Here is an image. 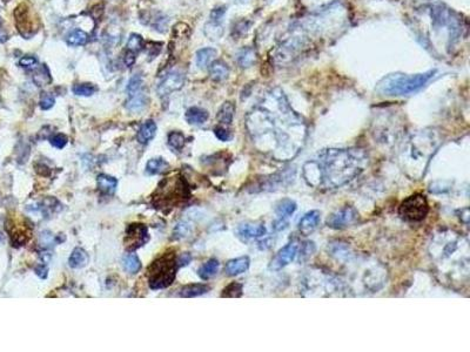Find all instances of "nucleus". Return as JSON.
<instances>
[{
  "instance_id": "1",
  "label": "nucleus",
  "mask_w": 470,
  "mask_h": 352,
  "mask_svg": "<svg viewBox=\"0 0 470 352\" xmlns=\"http://www.w3.org/2000/svg\"><path fill=\"white\" fill-rule=\"evenodd\" d=\"M248 129L261 152L275 159L293 158L302 147L306 126L288 102L283 92L275 88L248 116Z\"/></svg>"
},
{
  "instance_id": "2",
  "label": "nucleus",
  "mask_w": 470,
  "mask_h": 352,
  "mask_svg": "<svg viewBox=\"0 0 470 352\" xmlns=\"http://www.w3.org/2000/svg\"><path fill=\"white\" fill-rule=\"evenodd\" d=\"M367 164L368 156L362 149H323L303 164L302 175L308 186L332 190L357 178Z\"/></svg>"
},
{
  "instance_id": "3",
  "label": "nucleus",
  "mask_w": 470,
  "mask_h": 352,
  "mask_svg": "<svg viewBox=\"0 0 470 352\" xmlns=\"http://www.w3.org/2000/svg\"><path fill=\"white\" fill-rule=\"evenodd\" d=\"M468 240L453 230H442L437 232L431 240L430 256L434 262L440 267V271L448 264L454 263V268L458 267L464 274H469V268L460 266L458 262L469 263L468 252L461 254V251L469 250Z\"/></svg>"
},
{
  "instance_id": "4",
  "label": "nucleus",
  "mask_w": 470,
  "mask_h": 352,
  "mask_svg": "<svg viewBox=\"0 0 470 352\" xmlns=\"http://www.w3.org/2000/svg\"><path fill=\"white\" fill-rule=\"evenodd\" d=\"M438 141L433 133L422 132L411 136L402 151L401 161L415 179L425 175L431 156L436 152Z\"/></svg>"
},
{
  "instance_id": "5",
  "label": "nucleus",
  "mask_w": 470,
  "mask_h": 352,
  "mask_svg": "<svg viewBox=\"0 0 470 352\" xmlns=\"http://www.w3.org/2000/svg\"><path fill=\"white\" fill-rule=\"evenodd\" d=\"M436 71H428L419 74L393 73L381 80L376 85V92L386 97H404L414 94L425 87Z\"/></svg>"
},
{
  "instance_id": "6",
  "label": "nucleus",
  "mask_w": 470,
  "mask_h": 352,
  "mask_svg": "<svg viewBox=\"0 0 470 352\" xmlns=\"http://www.w3.org/2000/svg\"><path fill=\"white\" fill-rule=\"evenodd\" d=\"M178 262L174 252H167L148 268V284L153 290L168 288L176 276Z\"/></svg>"
},
{
  "instance_id": "7",
  "label": "nucleus",
  "mask_w": 470,
  "mask_h": 352,
  "mask_svg": "<svg viewBox=\"0 0 470 352\" xmlns=\"http://www.w3.org/2000/svg\"><path fill=\"white\" fill-rule=\"evenodd\" d=\"M188 196H190V189L184 178H171L161 183L154 200L155 204L176 206L179 202L188 198Z\"/></svg>"
},
{
  "instance_id": "8",
  "label": "nucleus",
  "mask_w": 470,
  "mask_h": 352,
  "mask_svg": "<svg viewBox=\"0 0 470 352\" xmlns=\"http://www.w3.org/2000/svg\"><path fill=\"white\" fill-rule=\"evenodd\" d=\"M429 203L423 194L410 195L401 202L399 207V215L407 222H421L428 215Z\"/></svg>"
},
{
  "instance_id": "9",
  "label": "nucleus",
  "mask_w": 470,
  "mask_h": 352,
  "mask_svg": "<svg viewBox=\"0 0 470 352\" xmlns=\"http://www.w3.org/2000/svg\"><path fill=\"white\" fill-rule=\"evenodd\" d=\"M359 219V214L353 207H344V208L336 210L327 219V225L335 230L348 228L353 225Z\"/></svg>"
},
{
  "instance_id": "10",
  "label": "nucleus",
  "mask_w": 470,
  "mask_h": 352,
  "mask_svg": "<svg viewBox=\"0 0 470 352\" xmlns=\"http://www.w3.org/2000/svg\"><path fill=\"white\" fill-rule=\"evenodd\" d=\"M148 229L145 224L133 223L126 229L125 247L128 251H134L148 242Z\"/></svg>"
},
{
  "instance_id": "11",
  "label": "nucleus",
  "mask_w": 470,
  "mask_h": 352,
  "mask_svg": "<svg viewBox=\"0 0 470 352\" xmlns=\"http://www.w3.org/2000/svg\"><path fill=\"white\" fill-rule=\"evenodd\" d=\"M15 24H17L18 31L22 37L30 38L37 32V25L34 22V18L30 12L29 6L26 4H20L14 11Z\"/></svg>"
},
{
  "instance_id": "12",
  "label": "nucleus",
  "mask_w": 470,
  "mask_h": 352,
  "mask_svg": "<svg viewBox=\"0 0 470 352\" xmlns=\"http://www.w3.org/2000/svg\"><path fill=\"white\" fill-rule=\"evenodd\" d=\"M298 250L299 246L295 242L288 243L282 249L277 251L276 255L272 258L271 263H269V269L273 271H279L282 268L287 267L288 264L294 261L296 255H298Z\"/></svg>"
},
{
  "instance_id": "13",
  "label": "nucleus",
  "mask_w": 470,
  "mask_h": 352,
  "mask_svg": "<svg viewBox=\"0 0 470 352\" xmlns=\"http://www.w3.org/2000/svg\"><path fill=\"white\" fill-rule=\"evenodd\" d=\"M296 203L291 198H283L275 206L276 221L274 222L275 230H282L287 227L288 219L295 213Z\"/></svg>"
},
{
  "instance_id": "14",
  "label": "nucleus",
  "mask_w": 470,
  "mask_h": 352,
  "mask_svg": "<svg viewBox=\"0 0 470 352\" xmlns=\"http://www.w3.org/2000/svg\"><path fill=\"white\" fill-rule=\"evenodd\" d=\"M184 75L179 73V72H171L168 73L163 81L160 82V85L158 86V93L161 97H166L173 92L180 90L184 86Z\"/></svg>"
},
{
  "instance_id": "15",
  "label": "nucleus",
  "mask_w": 470,
  "mask_h": 352,
  "mask_svg": "<svg viewBox=\"0 0 470 352\" xmlns=\"http://www.w3.org/2000/svg\"><path fill=\"white\" fill-rule=\"evenodd\" d=\"M321 220V214L319 210H310L307 214H304L303 217L299 222V230L302 235L308 236L318 228Z\"/></svg>"
},
{
  "instance_id": "16",
  "label": "nucleus",
  "mask_w": 470,
  "mask_h": 352,
  "mask_svg": "<svg viewBox=\"0 0 470 352\" xmlns=\"http://www.w3.org/2000/svg\"><path fill=\"white\" fill-rule=\"evenodd\" d=\"M267 229L265 225L261 224H241L238 228V235L244 240H253V239H260L266 235Z\"/></svg>"
},
{
  "instance_id": "17",
  "label": "nucleus",
  "mask_w": 470,
  "mask_h": 352,
  "mask_svg": "<svg viewBox=\"0 0 470 352\" xmlns=\"http://www.w3.org/2000/svg\"><path fill=\"white\" fill-rule=\"evenodd\" d=\"M249 264L250 259L247 256H242V257L230 259V261L226 264L225 273L227 274V276H238V275L244 274L248 270Z\"/></svg>"
},
{
  "instance_id": "18",
  "label": "nucleus",
  "mask_w": 470,
  "mask_h": 352,
  "mask_svg": "<svg viewBox=\"0 0 470 352\" xmlns=\"http://www.w3.org/2000/svg\"><path fill=\"white\" fill-rule=\"evenodd\" d=\"M185 118L190 125H202L208 120L210 114L206 109L200 108V107H191L185 114Z\"/></svg>"
},
{
  "instance_id": "19",
  "label": "nucleus",
  "mask_w": 470,
  "mask_h": 352,
  "mask_svg": "<svg viewBox=\"0 0 470 352\" xmlns=\"http://www.w3.org/2000/svg\"><path fill=\"white\" fill-rule=\"evenodd\" d=\"M156 134V125L153 120H147L144 122V125L141 126L139 129L137 139L141 144H145L151 141Z\"/></svg>"
},
{
  "instance_id": "20",
  "label": "nucleus",
  "mask_w": 470,
  "mask_h": 352,
  "mask_svg": "<svg viewBox=\"0 0 470 352\" xmlns=\"http://www.w3.org/2000/svg\"><path fill=\"white\" fill-rule=\"evenodd\" d=\"M210 74L214 81H223V80L228 78L229 68L227 66V64L221 60L213 61L210 66Z\"/></svg>"
},
{
  "instance_id": "21",
  "label": "nucleus",
  "mask_w": 470,
  "mask_h": 352,
  "mask_svg": "<svg viewBox=\"0 0 470 352\" xmlns=\"http://www.w3.org/2000/svg\"><path fill=\"white\" fill-rule=\"evenodd\" d=\"M128 97L129 99H128V101H127L126 107L130 110V112L139 113L146 107L147 99H146V94L144 93V91L142 90L137 92V93L128 95Z\"/></svg>"
},
{
  "instance_id": "22",
  "label": "nucleus",
  "mask_w": 470,
  "mask_h": 352,
  "mask_svg": "<svg viewBox=\"0 0 470 352\" xmlns=\"http://www.w3.org/2000/svg\"><path fill=\"white\" fill-rule=\"evenodd\" d=\"M88 262H90V256L83 248H75L68 259L69 267L74 268V269H82V268L87 266Z\"/></svg>"
},
{
  "instance_id": "23",
  "label": "nucleus",
  "mask_w": 470,
  "mask_h": 352,
  "mask_svg": "<svg viewBox=\"0 0 470 352\" xmlns=\"http://www.w3.org/2000/svg\"><path fill=\"white\" fill-rule=\"evenodd\" d=\"M97 183L99 190L107 195L114 194V191L118 187V180L113 178V176L106 174H100L97 179Z\"/></svg>"
},
{
  "instance_id": "24",
  "label": "nucleus",
  "mask_w": 470,
  "mask_h": 352,
  "mask_svg": "<svg viewBox=\"0 0 470 352\" xmlns=\"http://www.w3.org/2000/svg\"><path fill=\"white\" fill-rule=\"evenodd\" d=\"M219 267H220V263H219L218 259L211 258L210 261L203 263L202 266L199 268L198 275L200 276V278L203 279V281H207V279H210L217 275Z\"/></svg>"
},
{
  "instance_id": "25",
  "label": "nucleus",
  "mask_w": 470,
  "mask_h": 352,
  "mask_svg": "<svg viewBox=\"0 0 470 352\" xmlns=\"http://www.w3.org/2000/svg\"><path fill=\"white\" fill-rule=\"evenodd\" d=\"M217 56V51L214 48H202L196 53V65L200 68H207L211 66V64L213 63V60Z\"/></svg>"
},
{
  "instance_id": "26",
  "label": "nucleus",
  "mask_w": 470,
  "mask_h": 352,
  "mask_svg": "<svg viewBox=\"0 0 470 352\" xmlns=\"http://www.w3.org/2000/svg\"><path fill=\"white\" fill-rule=\"evenodd\" d=\"M234 113H235V106L233 105V102L226 101L220 107V109H219V113H218L219 122L222 125H230L233 122Z\"/></svg>"
},
{
  "instance_id": "27",
  "label": "nucleus",
  "mask_w": 470,
  "mask_h": 352,
  "mask_svg": "<svg viewBox=\"0 0 470 352\" xmlns=\"http://www.w3.org/2000/svg\"><path fill=\"white\" fill-rule=\"evenodd\" d=\"M211 290V288L206 284H190L184 286L182 290L180 291V296L181 297H186V298H192V297H198L201 296V295L208 292Z\"/></svg>"
},
{
  "instance_id": "28",
  "label": "nucleus",
  "mask_w": 470,
  "mask_h": 352,
  "mask_svg": "<svg viewBox=\"0 0 470 352\" xmlns=\"http://www.w3.org/2000/svg\"><path fill=\"white\" fill-rule=\"evenodd\" d=\"M122 267H124V269L127 273L133 275L140 271L141 262L136 254L129 252V254H126L124 256V258H122Z\"/></svg>"
},
{
  "instance_id": "29",
  "label": "nucleus",
  "mask_w": 470,
  "mask_h": 352,
  "mask_svg": "<svg viewBox=\"0 0 470 352\" xmlns=\"http://www.w3.org/2000/svg\"><path fill=\"white\" fill-rule=\"evenodd\" d=\"M255 60H256V54L253 48H249V47L242 48L238 54V63L242 68H248L250 66H253V64L255 63Z\"/></svg>"
},
{
  "instance_id": "30",
  "label": "nucleus",
  "mask_w": 470,
  "mask_h": 352,
  "mask_svg": "<svg viewBox=\"0 0 470 352\" xmlns=\"http://www.w3.org/2000/svg\"><path fill=\"white\" fill-rule=\"evenodd\" d=\"M168 168H169V163L163 158L151 159L147 162V164H146V171L152 175L164 173V171H166Z\"/></svg>"
},
{
  "instance_id": "31",
  "label": "nucleus",
  "mask_w": 470,
  "mask_h": 352,
  "mask_svg": "<svg viewBox=\"0 0 470 352\" xmlns=\"http://www.w3.org/2000/svg\"><path fill=\"white\" fill-rule=\"evenodd\" d=\"M88 34L82 30H74L68 34L66 41L69 46H83L87 43Z\"/></svg>"
},
{
  "instance_id": "32",
  "label": "nucleus",
  "mask_w": 470,
  "mask_h": 352,
  "mask_svg": "<svg viewBox=\"0 0 470 352\" xmlns=\"http://www.w3.org/2000/svg\"><path fill=\"white\" fill-rule=\"evenodd\" d=\"M242 290H244V285L241 283L238 282H233L230 283L226 286L225 289L222 290L221 292V297H227V298H238L242 296Z\"/></svg>"
},
{
  "instance_id": "33",
  "label": "nucleus",
  "mask_w": 470,
  "mask_h": 352,
  "mask_svg": "<svg viewBox=\"0 0 470 352\" xmlns=\"http://www.w3.org/2000/svg\"><path fill=\"white\" fill-rule=\"evenodd\" d=\"M33 80L38 86H45L51 82V75H49L47 67L42 65L40 68H38L33 75Z\"/></svg>"
},
{
  "instance_id": "34",
  "label": "nucleus",
  "mask_w": 470,
  "mask_h": 352,
  "mask_svg": "<svg viewBox=\"0 0 470 352\" xmlns=\"http://www.w3.org/2000/svg\"><path fill=\"white\" fill-rule=\"evenodd\" d=\"M185 142H186V137L181 132H171L168 134V144L173 149L180 151L184 148Z\"/></svg>"
},
{
  "instance_id": "35",
  "label": "nucleus",
  "mask_w": 470,
  "mask_h": 352,
  "mask_svg": "<svg viewBox=\"0 0 470 352\" xmlns=\"http://www.w3.org/2000/svg\"><path fill=\"white\" fill-rule=\"evenodd\" d=\"M205 32H206L207 36L210 37V39H219V38H220L222 36V33H223V30L221 27L220 21L211 20L206 25Z\"/></svg>"
},
{
  "instance_id": "36",
  "label": "nucleus",
  "mask_w": 470,
  "mask_h": 352,
  "mask_svg": "<svg viewBox=\"0 0 470 352\" xmlns=\"http://www.w3.org/2000/svg\"><path fill=\"white\" fill-rule=\"evenodd\" d=\"M97 91L92 83H78L73 87V93L75 95H79V97H91Z\"/></svg>"
},
{
  "instance_id": "37",
  "label": "nucleus",
  "mask_w": 470,
  "mask_h": 352,
  "mask_svg": "<svg viewBox=\"0 0 470 352\" xmlns=\"http://www.w3.org/2000/svg\"><path fill=\"white\" fill-rule=\"evenodd\" d=\"M142 47H144V39H142L141 36H139V34L136 33L130 34L128 41H127V49L136 53L141 51Z\"/></svg>"
},
{
  "instance_id": "38",
  "label": "nucleus",
  "mask_w": 470,
  "mask_h": 352,
  "mask_svg": "<svg viewBox=\"0 0 470 352\" xmlns=\"http://www.w3.org/2000/svg\"><path fill=\"white\" fill-rule=\"evenodd\" d=\"M191 232V225L187 223V222H179L178 224L175 225L174 228V232H173V237L176 240L179 239H184V237L188 236V234Z\"/></svg>"
},
{
  "instance_id": "39",
  "label": "nucleus",
  "mask_w": 470,
  "mask_h": 352,
  "mask_svg": "<svg viewBox=\"0 0 470 352\" xmlns=\"http://www.w3.org/2000/svg\"><path fill=\"white\" fill-rule=\"evenodd\" d=\"M141 90H142V78L140 75H134L133 78L129 80L128 85H127V88H126L127 93H128V95H130L133 93H137V92L141 91Z\"/></svg>"
},
{
  "instance_id": "40",
  "label": "nucleus",
  "mask_w": 470,
  "mask_h": 352,
  "mask_svg": "<svg viewBox=\"0 0 470 352\" xmlns=\"http://www.w3.org/2000/svg\"><path fill=\"white\" fill-rule=\"evenodd\" d=\"M314 251H315V246L313 242H309V241L304 242L301 250H300V262L306 261L307 258H309L310 256L313 255Z\"/></svg>"
},
{
  "instance_id": "41",
  "label": "nucleus",
  "mask_w": 470,
  "mask_h": 352,
  "mask_svg": "<svg viewBox=\"0 0 470 352\" xmlns=\"http://www.w3.org/2000/svg\"><path fill=\"white\" fill-rule=\"evenodd\" d=\"M67 142H68V139L65 134H57V135L52 136L51 139H49V143H51L53 147H56L58 149L65 148Z\"/></svg>"
},
{
  "instance_id": "42",
  "label": "nucleus",
  "mask_w": 470,
  "mask_h": 352,
  "mask_svg": "<svg viewBox=\"0 0 470 352\" xmlns=\"http://www.w3.org/2000/svg\"><path fill=\"white\" fill-rule=\"evenodd\" d=\"M214 134H215V136L218 137L219 140L220 141H229L230 139H232V134H230L229 131H227V129L225 127H222V126H218V127H215L214 128Z\"/></svg>"
},
{
  "instance_id": "43",
  "label": "nucleus",
  "mask_w": 470,
  "mask_h": 352,
  "mask_svg": "<svg viewBox=\"0 0 470 352\" xmlns=\"http://www.w3.org/2000/svg\"><path fill=\"white\" fill-rule=\"evenodd\" d=\"M55 102H56L55 98H53L51 94L45 93V94L41 97V99H40V107H41V109L47 110V109H49V108H52V107L55 106Z\"/></svg>"
},
{
  "instance_id": "44",
  "label": "nucleus",
  "mask_w": 470,
  "mask_h": 352,
  "mask_svg": "<svg viewBox=\"0 0 470 352\" xmlns=\"http://www.w3.org/2000/svg\"><path fill=\"white\" fill-rule=\"evenodd\" d=\"M37 59L34 58V56H24V58H21L20 61H19V65H20L21 67H24V68H31V67H34L37 65Z\"/></svg>"
},
{
  "instance_id": "45",
  "label": "nucleus",
  "mask_w": 470,
  "mask_h": 352,
  "mask_svg": "<svg viewBox=\"0 0 470 352\" xmlns=\"http://www.w3.org/2000/svg\"><path fill=\"white\" fill-rule=\"evenodd\" d=\"M124 63H125L126 66H128V67L132 66V65L136 63V53L130 52V51H128V49H127L126 54L124 56Z\"/></svg>"
},
{
  "instance_id": "46",
  "label": "nucleus",
  "mask_w": 470,
  "mask_h": 352,
  "mask_svg": "<svg viewBox=\"0 0 470 352\" xmlns=\"http://www.w3.org/2000/svg\"><path fill=\"white\" fill-rule=\"evenodd\" d=\"M191 261H192L191 254L186 252V254L181 255L176 262H178V267H184V266H188V264L191 263Z\"/></svg>"
},
{
  "instance_id": "47",
  "label": "nucleus",
  "mask_w": 470,
  "mask_h": 352,
  "mask_svg": "<svg viewBox=\"0 0 470 352\" xmlns=\"http://www.w3.org/2000/svg\"><path fill=\"white\" fill-rule=\"evenodd\" d=\"M34 271H36V274H37L38 276H39L40 278H46V277H47L48 269L44 266V264H40V266H37V267H36V269H34Z\"/></svg>"
},
{
  "instance_id": "48",
  "label": "nucleus",
  "mask_w": 470,
  "mask_h": 352,
  "mask_svg": "<svg viewBox=\"0 0 470 352\" xmlns=\"http://www.w3.org/2000/svg\"><path fill=\"white\" fill-rule=\"evenodd\" d=\"M6 40H7V33L5 32V30H4L2 24H0V43H5Z\"/></svg>"
},
{
  "instance_id": "49",
  "label": "nucleus",
  "mask_w": 470,
  "mask_h": 352,
  "mask_svg": "<svg viewBox=\"0 0 470 352\" xmlns=\"http://www.w3.org/2000/svg\"><path fill=\"white\" fill-rule=\"evenodd\" d=\"M4 2H9V0H4Z\"/></svg>"
}]
</instances>
